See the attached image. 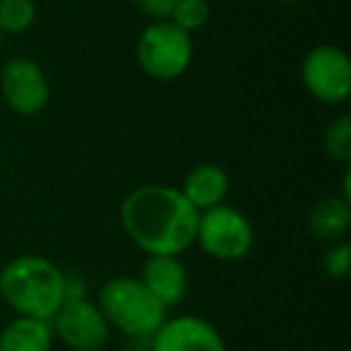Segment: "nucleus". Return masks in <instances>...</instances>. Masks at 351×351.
Segmentation results:
<instances>
[{
    "label": "nucleus",
    "mask_w": 351,
    "mask_h": 351,
    "mask_svg": "<svg viewBox=\"0 0 351 351\" xmlns=\"http://www.w3.org/2000/svg\"><path fill=\"white\" fill-rule=\"evenodd\" d=\"M200 212L181 188L164 183L137 186L121 202V224L145 255H181L195 245Z\"/></svg>",
    "instance_id": "nucleus-1"
},
{
    "label": "nucleus",
    "mask_w": 351,
    "mask_h": 351,
    "mask_svg": "<svg viewBox=\"0 0 351 351\" xmlns=\"http://www.w3.org/2000/svg\"><path fill=\"white\" fill-rule=\"evenodd\" d=\"M0 298L15 315L51 320L65 303V272L41 255H17L0 269Z\"/></svg>",
    "instance_id": "nucleus-2"
},
{
    "label": "nucleus",
    "mask_w": 351,
    "mask_h": 351,
    "mask_svg": "<svg viewBox=\"0 0 351 351\" xmlns=\"http://www.w3.org/2000/svg\"><path fill=\"white\" fill-rule=\"evenodd\" d=\"M97 306L111 330H121L125 337H152L169 317V311L149 293L140 277H111L99 289Z\"/></svg>",
    "instance_id": "nucleus-3"
},
{
    "label": "nucleus",
    "mask_w": 351,
    "mask_h": 351,
    "mask_svg": "<svg viewBox=\"0 0 351 351\" xmlns=\"http://www.w3.org/2000/svg\"><path fill=\"white\" fill-rule=\"evenodd\" d=\"M137 65L147 77L156 82H173L188 73L195 56V44L188 32L173 22H152L142 29L135 46Z\"/></svg>",
    "instance_id": "nucleus-4"
},
{
    "label": "nucleus",
    "mask_w": 351,
    "mask_h": 351,
    "mask_svg": "<svg viewBox=\"0 0 351 351\" xmlns=\"http://www.w3.org/2000/svg\"><path fill=\"white\" fill-rule=\"evenodd\" d=\"M195 243L202 253L219 263H239L248 258L255 245V229L248 215L231 205H217L200 212Z\"/></svg>",
    "instance_id": "nucleus-5"
},
{
    "label": "nucleus",
    "mask_w": 351,
    "mask_h": 351,
    "mask_svg": "<svg viewBox=\"0 0 351 351\" xmlns=\"http://www.w3.org/2000/svg\"><path fill=\"white\" fill-rule=\"evenodd\" d=\"M303 89L325 106H341L351 97V58L335 44H317L301 60Z\"/></svg>",
    "instance_id": "nucleus-6"
},
{
    "label": "nucleus",
    "mask_w": 351,
    "mask_h": 351,
    "mask_svg": "<svg viewBox=\"0 0 351 351\" xmlns=\"http://www.w3.org/2000/svg\"><path fill=\"white\" fill-rule=\"evenodd\" d=\"M51 330L70 351H101L111 339V325L97 301L70 298L51 317Z\"/></svg>",
    "instance_id": "nucleus-7"
},
{
    "label": "nucleus",
    "mask_w": 351,
    "mask_h": 351,
    "mask_svg": "<svg viewBox=\"0 0 351 351\" xmlns=\"http://www.w3.org/2000/svg\"><path fill=\"white\" fill-rule=\"evenodd\" d=\"M0 97L17 116H39L51 101V84L34 58L17 56L0 70Z\"/></svg>",
    "instance_id": "nucleus-8"
},
{
    "label": "nucleus",
    "mask_w": 351,
    "mask_h": 351,
    "mask_svg": "<svg viewBox=\"0 0 351 351\" xmlns=\"http://www.w3.org/2000/svg\"><path fill=\"white\" fill-rule=\"evenodd\" d=\"M152 351H226V341L205 317L176 315L152 335Z\"/></svg>",
    "instance_id": "nucleus-9"
},
{
    "label": "nucleus",
    "mask_w": 351,
    "mask_h": 351,
    "mask_svg": "<svg viewBox=\"0 0 351 351\" xmlns=\"http://www.w3.org/2000/svg\"><path fill=\"white\" fill-rule=\"evenodd\" d=\"M140 282L166 311H171L186 301L191 279L181 255H145Z\"/></svg>",
    "instance_id": "nucleus-10"
},
{
    "label": "nucleus",
    "mask_w": 351,
    "mask_h": 351,
    "mask_svg": "<svg viewBox=\"0 0 351 351\" xmlns=\"http://www.w3.org/2000/svg\"><path fill=\"white\" fill-rule=\"evenodd\" d=\"M229 173L217 164H197L186 173L181 183V193L197 212L212 210L217 205H224L229 195Z\"/></svg>",
    "instance_id": "nucleus-11"
},
{
    "label": "nucleus",
    "mask_w": 351,
    "mask_h": 351,
    "mask_svg": "<svg viewBox=\"0 0 351 351\" xmlns=\"http://www.w3.org/2000/svg\"><path fill=\"white\" fill-rule=\"evenodd\" d=\"M306 229L313 239L325 243L346 239L351 229V200H346L344 195L320 197L308 212Z\"/></svg>",
    "instance_id": "nucleus-12"
},
{
    "label": "nucleus",
    "mask_w": 351,
    "mask_h": 351,
    "mask_svg": "<svg viewBox=\"0 0 351 351\" xmlns=\"http://www.w3.org/2000/svg\"><path fill=\"white\" fill-rule=\"evenodd\" d=\"M51 320L15 315L0 330V351H51L53 349Z\"/></svg>",
    "instance_id": "nucleus-13"
},
{
    "label": "nucleus",
    "mask_w": 351,
    "mask_h": 351,
    "mask_svg": "<svg viewBox=\"0 0 351 351\" xmlns=\"http://www.w3.org/2000/svg\"><path fill=\"white\" fill-rule=\"evenodd\" d=\"M322 149L337 164H351V116L339 113L327 123L322 132Z\"/></svg>",
    "instance_id": "nucleus-14"
},
{
    "label": "nucleus",
    "mask_w": 351,
    "mask_h": 351,
    "mask_svg": "<svg viewBox=\"0 0 351 351\" xmlns=\"http://www.w3.org/2000/svg\"><path fill=\"white\" fill-rule=\"evenodd\" d=\"M36 22L34 0H0V32L3 36L25 34Z\"/></svg>",
    "instance_id": "nucleus-15"
},
{
    "label": "nucleus",
    "mask_w": 351,
    "mask_h": 351,
    "mask_svg": "<svg viewBox=\"0 0 351 351\" xmlns=\"http://www.w3.org/2000/svg\"><path fill=\"white\" fill-rule=\"evenodd\" d=\"M169 22H173L178 29L195 34V32L205 29L210 22V3L207 0H178L171 12Z\"/></svg>",
    "instance_id": "nucleus-16"
},
{
    "label": "nucleus",
    "mask_w": 351,
    "mask_h": 351,
    "mask_svg": "<svg viewBox=\"0 0 351 351\" xmlns=\"http://www.w3.org/2000/svg\"><path fill=\"white\" fill-rule=\"evenodd\" d=\"M322 269L330 279L335 282H344L349 277V269H351V243L346 239L335 241L330 243V248L325 250L322 255Z\"/></svg>",
    "instance_id": "nucleus-17"
},
{
    "label": "nucleus",
    "mask_w": 351,
    "mask_h": 351,
    "mask_svg": "<svg viewBox=\"0 0 351 351\" xmlns=\"http://www.w3.org/2000/svg\"><path fill=\"white\" fill-rule=\"evenodd\" d=\"M176 3H178V0H135L137 10H140L145 17H149L152 22L169 20Z\"/></svg>",
    "instance_id": "nucleus-18"
},
{
    "label": "nucleus",
    "mask_w": 351,
    "mask_h": 351,
    "mask_svg": "<svg viewBox=\"0 0 351 351\" xmlns=\"http://www.w3.org/2000/svg\"><path fill=\"white\" fill-rule=\"evenodd\" d=\"M279 3H284V5H293V3H298V0H279Z\"/></svg>",
    "instance_id": "nucleus-19"
},
{
    "label": "nucleus",
    "mask_w": 351,
    "mask_h": 351,
    "mask_svg": "<svg viewBox=\"0 0 351 351\" xmlns=\"http://www.w3.org/2000/svg\"><path fill=\"white\" fill-rule=\"evenodd\" d=\"M3 39H5V36H3V32H0V51H3Z\"/></svg>",
    "instance_id": "nucleus-20"
}]
</instances>
